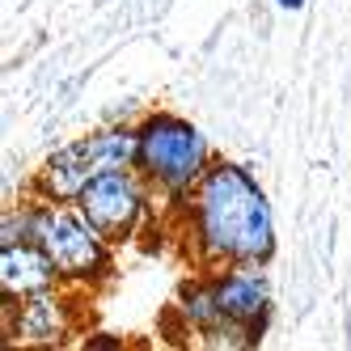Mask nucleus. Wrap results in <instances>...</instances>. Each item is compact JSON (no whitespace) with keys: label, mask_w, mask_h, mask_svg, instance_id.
<instances>
[{"label":"nucleus","mask_w":351,"mask_h":351,"mask_svg":"<svg viewBox=\"0 0 351 351\" xmlns=\"http://www.w3.org/2000/svg\"><path fill=\"white\" fill-rule=\"evenodd\" d=\"M182 233L195 267H267L275 258V220L254 173L237 161H212L182 199Z\"/></svg>","instance_id":"obj_1"},{"label":"nucleus","mask_w":351,"mask_h":351,"mask_svg":"<svg viewBox=\"0 0 351 351\" xmlns=\"http://www.w3.org/2000/svg\"><path fill=\"white\" fill-rule=\"evenodd\" d=\"M136 136H140L136 169L148 178L153 191H161L173 204H182L212 165L204 132L178 114H144L136 123Z\"/></svg>","instance_id":"obj_2"},{"label":"nucleus","mask_w":351,"mask_h":351,"mask_svg":"<svg viewBox=\"0 0 351 351\" xmlns=\"http://www.w3.org/2000/svg\"><path fill=\"white\" fill-rule=\"evenodd\" d=\"M34 241L51 254L60 280L72 288H97L114 275V241L97 233L77 204L34 199Z\"/></svg>","instance_id":"obj_3"},{"label":"nucleus","mask_w":351,"mask_h":351,"mask_svg":"<svg viewBox=\"0 0 351 351\" xmlns=\"http://www.w3.org/2000/svg\"><path fill=\"white\" fill-rule=\"evenodd\" d=\"M136 153H140L136 128L89 132L85 140H72V144L60 148V153H51L43 161L38 178H34V199H60V204H72L97 173L136 165Z\"/></svg>","instance_id":"obj_4"},{"label":"nucleus","mask_w":351,"mask_h":351,"mask_svg":"<svg viewBox=\"0 0 351 351\" xmlns=\"http://www.w3.org/2000/svg\"><path fill=\"white\" fill-rule=\"evenodd\" d=\"M81 208V216L93 224L106 241H128L140 224L148 220V208H153V186L148 178L128 165V169H106L72 199Z\"/></svg>","instance_id":"obj_5"},{"label":"nucleus","mask_w":351,"mask_h":351,"mask_svg":"<svg viewBox=\"0 0 351 351\" xmlns=\"http://www.w3.org/2000/svg\"><path fill=\"white\" fill-rule=\"evenodd\" d=\"M81 288L56 284L43 288L34 296H0V322H5V343L17 347H64L77 335L81 305L77 296Z\"/></svg>","instance_id":"obj_6"},{"label":"nucleus","mask_w":351,"mask_h":351,"mask_svg":"<svg viewBox=\"0 0 351 351\" xmlns=\"http://www.w3.org/2000/svg\"><path fill=\"white\" fill-rule=\"evenodd\" d=\"M212 284H216V300H220L224 317L250 322V326H258V330H267L271 288H267L258 267H224V271H212Z\"/></svg>","instance_id":"obj_7"},{"label":"nucleus","mask_w":351,"mask_h":351,"mask_svg":"<svg viewBox=\"0 0 351 351\" xmlns=\"http://www.w3.org/2000/svg\"><path fill=\"white\" fill-rule=\"evenodd\" d=\"M64 284L51 254L38 241H5L0 245V296H34L43 288Z\"/></svg>","instance_id":"obj_8"},{"label":"nucleus","mask_w":351,"mask_h":351,"mask_svg":"<svg viewBox=\"0 0 351 351\" xmlns=\"http://www.w3.org/2000/svg\"><path fill=\"white\" fill-rule=\"evenodd\" d=\"M173 313L182 317V326H186L195 339L208 335L216 322H224V309H220V300H216V284H212V271L208 275H195V280H186L178 288Z\"/></svg>","instance_id":"obj_9"},{"label":"nucleus","mask_w":351,"mask_h":351,"mask_svg":"<svg viewBox=\"0 0 351 351\" xmlns=\"http://www.w3.org/2000/svg\"><path fill=\"white\" fill-rule=\"evenodd\" d=\"M5 241H34V204H21L17 212H5L0 245H5Z\"/></svg>","instance_id":"obj_10"},{"label":"nucleus","mask_w":351,"mask_h":351,"mask_svg":"<svg viewBox=\"0 0 351 351\" xmlns=\"http://www.w3.org/2000/svg\"><path fill=\"white\" fill-rule=\"evenodd\" d=\"M280 9H288V13H296V9H305V0H275Z\"/></svg>","instance_id":"obj_11"},{"label":"nucleus","mask_w":351,"mask_h":351,"mask_svg":"<svg viewBox=\"0 0 351 351\" xmlns=\"http://www.w3.org/2000/svg\"><path fill=\"white\" fill-rule=\"evenodd\" d=\"M85 347H119V339H85Z\"/></svg>","instance_id":"obj_12"}]
</instances>
